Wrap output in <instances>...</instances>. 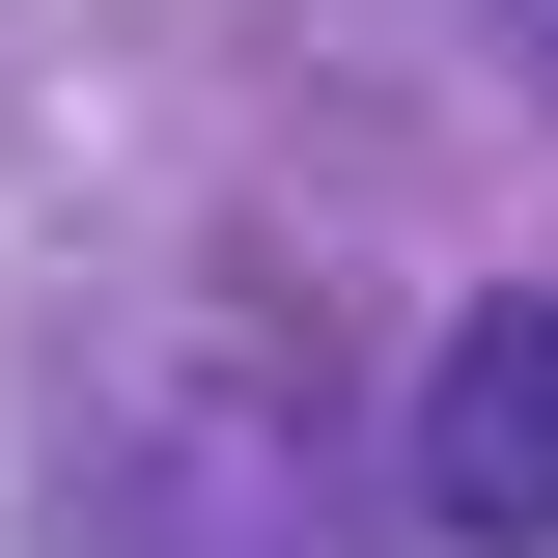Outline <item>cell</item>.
Segmentation results:
<instances>
[{
	"label": "cell",
	"instance_id": "cell-1",
	"mask_svg": "<svg viewBox=\"0 0 558 558\" xmlns=\"http://www.w3.org/2000/svg\"><path fill=\"white\" fill-rule=\"evenodd\" d=\"M418 502L475 558H558V279H502L475 336L418 363Z\"/></svg>",
	"mask_w": 558,
	"mask_h": 558
},
{
	"label": "cell",
	"instance_id": "cell-2",
	"mask_svg": "<svg viewBox=\"0 0 558 558\" xmlns=\"http://www.w3.org/2000/svg\"><path fill=\"white\" fill-rule=\"evenodd\" d=\"M531 28H558V0H531Z\"/></svg>",
	"mask_w": 558,
	"mask_h": 558
}]
</instances>
